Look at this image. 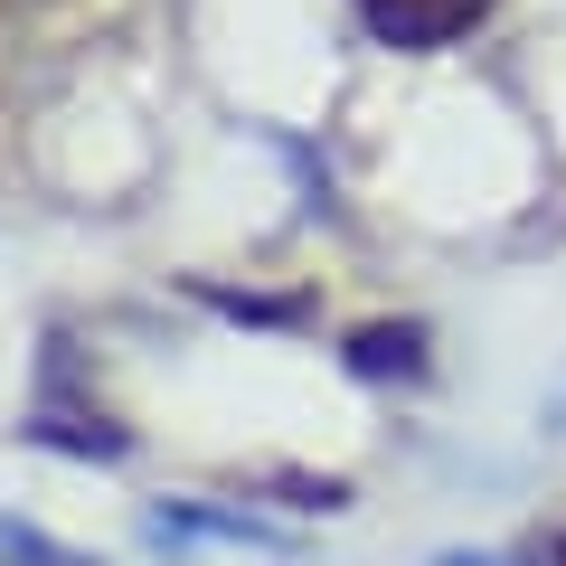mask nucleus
Here are the masks:
<instances>
[{
  "instance_id": "obj_1",
  "label": "nucleus",
  "mask_w": 566,
  "mask_h": 566,
  "mask_svg": "<svg viewBox=\"0 0 566 566\" xmlns=\"http://www.w3.org/2000/svg\"><path fill=\"white\" fill-rule=\"evenodd\" d=\"M359 20L387 48H453L463 29L491 20V0H359Z\"/></svg>"
},
{
  "instance_id": "obj_2",
  "label": "nucleus",
  "mask_w": 566,
  "mask_h": 566,
  "mask_svg": "<svg viewBox=\"0 0 566 566\" xmlns=\"http://www.w3.org/2000/svg\"><path fill=\"white\" fill-rule=\"evenodd\" d=\"M10 10H20V0H0V20H10Z\"/></svg>"
},
{
  "instance_id": "obj_3",
  "label": "nucleus",
  "mask_w": 566,
  "mask_h": 566,
  "mask_svg": "<svg viewBox=\"0 0 566 566\" xmlns=\"http://www.w3.org/2000/svg\"><path fill=\"white\" fill-rule=\"evenodd\" d=\"M557 566H566V547H557Z\"/></svg>"
}]
</instances>
